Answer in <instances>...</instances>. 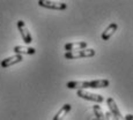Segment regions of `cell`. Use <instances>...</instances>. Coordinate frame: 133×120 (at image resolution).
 Masks as SVG:
<instances>
[{
	"label": "cell",
	"instance_id": "cell-3",
	"mask_svg": "<svg viewBox=\"0 0 133 120\" xmlns=\"http://www.w3.org/2000/svg\"><path fill=\"white\" fill-rule=\"evenodd\" d=\"M76 95H78V97H80V98H82V99L90 101V102H96V103H98V104L104 102V97L102 95L89 93V91H87V90H78L76 91Z\"/></svg>",
	"mask_w": 133,
	"mask_h": 120
},
{
	"label": "cell",
	"instance_id": "cell-11",
	"mask_svg": "<svg viewBox=\"0 0 133 120\" xmlns=\"http://www.w3.org/2000/svg\"><path fill=\"white\" fill-rule=\"evenodd\" d=\"M71 109H72V105H71V104H65V105L56 113V116L53 117V120H63L65 118L66 114L71 111Z\"/></svg>",
	"mask_w": 133,
	"mask_h": 120
},
{
	"label": "cell",
	"instance_id": "cell-9",
	"mask_svg": "<svg viewBox=\"0 0 133 120\" xmlns=\"http://www.w3.org/2000/svg\"><path fill=\"white\" fill-rule=\"evenodd\" d=\"M117 29H118V25H117V23H110L108 27H107V29L102 32V39H103V40L110 39V38L114 36V34L116 32Z\"/></svg>",
	"mask_w": 133,
	"mask_h": 120
},
{
	"label": "cell",
	"instance_id": "cell-12",
	"mask_svg": "<svg viewBox=\"0 0 133 120\" xmlns=\"http://www.w3.org/2000/svg\"><path fill=\"white\" fill-rule=\"evenodd\" d=\"M93 110H94V113H95L97 120H105V116H104V112L101 109V106H98L96 104V105L93 106Z\"/></svg>",
	"mask_w": 133,
	"mask_h": 120
},
{
	"label": "cell",
	"instance_id": "cell-1",
	"mask_svg": "<svg viewBox=\"0 0 133 120\" xmlns=\"http://www.w3.org/2000/svg\"><path fill=\"white\" fill-rule=\"evenodd\" d=\"M110 84V82L105 79H99V80H93V81H70L67 82L66 87L68 89H76V90H85L87 88L91 89H101L107 88Z\"/></svg>",
	"mask_w": 133,
	"mask_h": 120
},
{
	"label": "cell",
	"instance_id": "cell-7",
	"mask_svg": "<svg viewBox=\"0 0 133 120\" xmlns=\"http://www.w3.org/2000/svg\"><path fill=\"white\" fill-rule=\"evenodd\" d=\"M22 60H23V57H22V55L14 54V55H12V57H8V58H6V59L1 60V63H0V65H1L2 68H7V67H11L13 65H16V63L21 62Z\"/></svg>",
	"mask_w": 133,
	"mask_h": 120
},
{
	"label": "cell",
	"instance_id": "cell-10",
	"mask_svg": "<svg viewBox=\"0 0 133 120\" xmlns=\"http://www.w3.org/2000/svg\"><path fill=\"white\" fill-rule=\"evenodd\" d=\"M13 51L15 52V54H35L36 50L34 47H28V46H21V45H17L13 48Z\"/></svg>",
	"mask_w": 133,
	"mask_h": 120
},
{
	"label": "cell",
	"instance_id": "cell-14",
	"mask_svg": "<svg viewBox=\"0 0 133 120\" xmlns=\"http://www.w3.org/2000/svg\"><path fill=\"white\" fill-rule=\"evenodd\" d=\"M124 118L125 120H133V114H126Z\"/></svg>",
	"mask_w": 133,
	"mask_h": 120
},
{
	"label": "cell",
	"instance_id": "cell-13",
	"mask_svg": "<svg viewBox=\"0 0 133 120\" xmlns=\"http://www.w3.org/2000/svg\"><path fill=\"white\" fill-rule=\"evenodd\" d=\"M104 116H105V120H116L114 117L111 116V113H110V112H107V113H104Z\"/></svg>",
	"mask_w": 133,
	"mask_h": 120
},
{
	"label": "cell",
	"instance_id": "cell-8",
	"mask_svg": "<svg viewBox=\"0 0 133 120\" xmlns=\"http://www.w3.org/2000/svg\"><path fill=\"white\" fill-rule=\"evenodd\" d=\"M64 48L66 50V52H71V51H78V50H85V48H87V43L86 42L67 43V44H65Z\"/></svg>",
	"mask_w": 133,
	"mask_h": 120
},
{
	"label": "cell",
	"instance_id": "cell-6",
	"mask_svg": "<svg viewBox=\"0 0 133 120\" xmlns=\"http://www.w3.org/2000/svg\"><path fill=\"white\" fill-rule=\"evenodd\" d=\"M17 29H19L20 34H21L22 36V39H23V42L25 44H30V43H32V37H31V34L29 32V29L27 28V25L22 20H19L17 21Z\"/></svg>",
	"mask_w": 133,
	"mask_h": 120
},
{
	"label": "cell",
	"instance_id": "cell-4",
	"mask_svg": "<svg viewBox=\"0 0 133 120\" xmlns=\"http://www.w3.org/2000/svg\"><path fill=\"white\" fill-rule=\"evenodd\" d=\"M38 5L41 7L49 9H55V11H65L67 8V5L65 2H59V1H49V0H39Z\"/></svg>",
	"mask_w": 133,
	"mask_h": 120
},
{
	"label": "cell",
	"instance_id": "cell-5",
	"mask_svg": "<svg viewBox=\"0 0 133 120\" xmlns=\"http://www.w3.org/2000/svg\"><path fill=\"white\" fill-rule=\"evenodd\" d=\"M107 104H108V108H109V112L111 113V116L114 117L116 120H125L124 116H122L121 111H119L118 106H117V103L112 97H109L107 98Z\"/></svg>",
	"mask_w": 133,
	"mask_h": 120
},
{
	"label": "cell",
	"instance_id": "cell-2",
	"mask_svg": "<svg viewBox=\"0 0 133 120\" xmlns=\"http://www.w3.org/2000/svg\"><path fill=\"white\" fill-rule=\"evenodd\" d=\"M96 54L94 48H85V50H78V51H71V52L65 53V58L68 60L79 59V58H91Z\"/></svg>",
	"mask_w": 133,
	"mask_h": 120
}]
</instances>
